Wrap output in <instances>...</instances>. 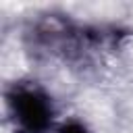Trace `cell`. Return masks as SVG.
<instances>
[{
  "mask_svg": "<svg viewBox=\"0 0 133 133\" xmlns=\"http://www.w3.org/2000/svg\"><path fill=\"white\" fill-rule=\"evenodd\" d=\"M17 114H19L23 127L33 133L46 129L48 118H50L46 102L42 98H37L35 94H21L17 98Z\"/></svg>",
  "mask_w": 133,
  "mask_h": 133,
  "instance_id": "6da1fadb",
  "label": "cell"
},
{
  "mask_svg": "<svg viewBox=\"0 0 133 133\" xmlns=\"http://www.w3.org/2000/svg\"><path fill=\"white\" fill-rule=\"evenodd\" d=\"M60 133H85V129H83L81 125H77V123H71V125H66Z\"/></svg>",
  "mask_w": 133,
  "mask_h": 133,
  "instance_id": "7a4b0ae2",
  "label": "cell"
}]
</instances>
